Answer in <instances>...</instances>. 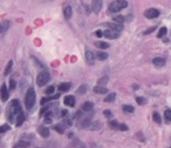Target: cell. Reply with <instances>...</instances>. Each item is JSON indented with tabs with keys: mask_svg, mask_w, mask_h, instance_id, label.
<instances>
[{
	"mask_svg": "<svg viewBox=\"0 0 171 148\" xmlns=\"http://www.w3.org/2000/svg\"><path fill=\"white\" fill-rule=\"evenodd\" d=\"M95 46L100 49H107L109 48V44L108 42H104V41H96L95 42Z\"/></svg>",
	"mask_w": 171,
	"mask_h": 148,
	"instance_id": "cell-23",
	"label": "cell"
},
{
	"mask_svg": "<svg viewBox=\"0 0 171 148\" xmlns=\"http://www.w3.org/2000/svg\"><path fill=\"white\" fill-rule=\"evenodd\" d=\"M86 92H87V85H84V83L80 85V87L77 88V91H76L77 94H84Z\"/></svg>",
	"mask_w": 171,
	"mask_h": 148,
	"instance_id": "cell-28",
	"label": "cell"
},
{
	"mask_svg": "<svg viewBox=\"0 0 171 148\" xmlns=\"http://www.w3.org/2000/svg\"><path fill=\"white\" fill-rule=\"evenodd\" d=\"M128 6V1L127 0H116V1H112L109 7H108V12L109 13H116L120 12L121 10L125 8Z\"/></svg>",
	"mask_w": 171,
	"mask_h": 148,
	"instance_id": "cell-3",
	"label": "cell"
},
{
	"mask_svg": "<svg viewBox=\"0 0 171 148\" xmlns=\"http://www.w3.org/2000/svg\"><path fill=\"white\" fill-rule=\"evenodd\" d=\"M96 56H97V59L99 60H101V61H104V60H107L108 59V53H105V52H102V51H99L97 53H96Z\"/></svg>",
	"mask_w": 171,
	"mask_h": 148,
	"instance_id": "cell-22",
	"label": "cell"
},
{
	"mask_svg": "<svg viewBox=\"0 0 171 148\" xmlns=\"http://www.w3.org/2000/svg\"><path fill=\"white\" fill-rule=\"evenodd\" d=\"M32 59H33V61H34V64L37 65V66H39L40 68H45V66H43V64H41L39 60H38V59L35 58V56H32Z\"/></svg>",
	"mask_w": 171,
	"mask_h": 148,
	"instance_id": "cell-40",
	"label": "cell"
},
{
	"mask_svg": "<svg viewBox=\"0 0 171 148\" xmlns=\"http://www.w3.org/2000/svg\"><path fill=\"white\" fill-rule=\"evenodd\" d=\"M45 122L46 124H52V117L50 116H46L45 117Z\"/></svg>",
	"mask_w": 171,
	"mask_h": 148,
	"instance_id": "cell-48",
	"label": "cell"
},
{
	"mask_svg": "<svg viewBox=\"0 0 171 148\" xmlns=\"http://www.w3.org/2000/svg\"><path fill=\"white\" fill-rule=\"evenodd\" d=\"M100 128H101V122H100V121H94V122H92V124H90V127H89V129H93V131L100 129Z\"/></svg>",
	"mask_w": 171,
	"mask_h": 148,
	"instance_id": "cell-31",
	"label": "cell"
},
{
	"mask_svg": "<svg viewBox=\"0 0 171 148\" xmlns=\"http://www.w3.org/2000/svg\"><path fill=\"white\" fill-rule=\"evenodd\" d=\"M94 107V104L90 102V101H86L83 105H82V110L83 112H90Z\"/></svg>",
	"mask_w": 171,
	"mask_h": 148,
	"instance_id": "cell-19",
	"label": "cell"
},
{
	"mask_svg": "<svg viewBox=\"0 0 171 148\" xmlns=\"http://www.w3.org/2000/svg\"><path fill=\"white\" fill-rule=\"evenodd\" d=\"M108 81H109V78H108L107 75H104V76H102V78H100V79H99L97 83H99L100 86H104V85H105Z\"/></svg>",
	"mask_w": 171,
	"mask_h": 148,
	"instance_id": "cell-33",
	"label": "cell"
},
{
	"mask_svg": "<svg viewBox=\"0 0 171 148\" xmlns=\"http://www.w3.org/2000/svg\"><path fill=\"white\" fill-rule=\"evenodd\" d=\"M166 32H168V28H166V27H162L159 31H158L157 37H158V38H162V37H164V35L166 34Z\"/></svg>",
	"mask_w": 171,
	"mask_h": 148,
	"instance_id": "cell-35",
	"label": "cell"
},
{
	"mask_svg": "<svg viewBox=\"0 0 171 148\" xmlns=\"http://www.w3.org/2000/svg\"><path fill=\"white\" fill-rule=\"evenodd\" d=\"M53 129L56 131L59 134H63V133H65V127H63L61 124H59V125H54V126H53Z\"/></svg>",
	"mask_w": 171,
	"mask_h": 148,
	"instance_id": "cell-26",
	"label": "cell"
},
{
	"mask_svg": "<svg viewBox=\"0 0 171 148\" xmlns=\"http://www.w3.org/2000/svg\"><path fill=\"white\" fill-rule=\"evenodd\" d=\"M72 14H73L72 7H70V6H66V7L63 8V15H65V18H66L67 20H69V19L72 18Z\"/></svg>",
	"mask_w": 171,
	"mask_h": 148,
	"instance_id": "cell-21",
	"label": "cell"
},
{
	"mask_svg": "<svg viewBox=\"0 0 171 148\" xmlns=\"http://www.w3.org/2000/svg\"><path fill=\"white\" fill-rule=\"evenodd\" d=\"M0 97H1V100L5 102L8 100V88L6 83L1 85V88H0Z\"/></svg>",
	"mask_w": 171,
	"mask_h": 148,
	"instance_id": "cell-8",
	"label": "cell"
},
{
	"mask_svg": "<svg viewBox=\"0 0 171 148\" xmlns=\"http://www.w3.org/2000/svg\"><path fill=\"white\" fill-rule=\"evenodd\" d=\"M152 64L156 66V67H163L165 65V59L161 58V56H157L152 60Z\"/></svg>",
	"mask_w": 171,
	"mask_h": 148,
	"instance_id": "cell-14",
	"label": "cell"
},
{
	"mask_svg": "<svg viewBox=\"0 0 171 148\" xmlns=\"http://www.w3.org/2000/svg\"><path fill=\"white\" fill-rule=\"evenodd\" d=\"M10 27V21L8 20H4L3 22H0V34L5 33Z\"/></svg>",
	"mask_w": 171,
	"mask_h": 148,
	"instance_id": "cell-17",
	"label": "cell"
},
{
	"mask_svg": "<svg viewBox=\"0 0 171 148\" xmlns=\"http://www.w3.org/2000/svg\"><path fill=\"white\" fill-rule=\"evenodd\" d=\"M15 87H17L15 80H11V81H10V88H11V90H15Z\"/></svg>",
	"mask_w": 171,
	"mask_h": 148,
	"instance_id": "cell-43",
	"label": "cell"
},
{
	"mask_svg": "<svg viewBox=\"0 0 171 148\" xmlns=\"http://www.w3.org/2000/svg\"><path fill=\"white\" fill-rule=\"evenodd\" d=\"M112 20L115 21V22H117V24H123L125 21V18L123 15H116V17H114Z\"/></svg>",
	"mask_w": 171,
	"mask_h": 148,
	"instance_id": "cell-32",
	"label": "cell"
},
{
	"mask_svg": "<svg viewBox=\"0 0 171 148\" xmlns=\"http://www.w3.org/2000/svg\"><path fill=\"white\" fill-rule=\"evenodd\" d=\"M61 125H62L65 128H69V127H72V125H73V121H72L70 119H68V117L66 116V117H65V120L61 122Z\"/></svg>",
	"mask_w": 171,
	"mask_h": 148,
	"instance_id": "cell-27",
	"label": "cell"
},
{
	"mask_svg": "<svg viewBox=\"0 0 171 148\" xmlns=\"http://www.w3.org/2000/svg\"><path fill=\"white\" fill-rule=\"evenodd\" d=\"M136 102L138 105H145L148 102V100L145 98H143V97H136Z\"/></svg>",
	"mask_w": 171,
	"mask_h": 148,
	"instance_id": "cell-34",
	"label": "cell"
},
{
	"mask_svg": "<svg viewBox=\"0 0 171 148\" xmlns=\"http://www.w3.org/2000/svg\"><path fill=\"white\" fill-rule=\"evenodd\" d=\"M152 119H154V121H155L156 124H158V125L162 122V117H161V115H159L157 112H155V113L152 114Z\"/></svg>",
	"mask_w": 171,
	"mask_h": 148,
	"instance_id": "cell-30",
	"label": "cell"
},
{
	"mask_svg": "<svg viewBox=\"0 0 171 148\" xmlns=\"http://www.w3.org/2000/svg\"><path fill=\"white\" fill-rule=\"evenodd\" d=\"M27 147H30V142H27V141H19L13 148H27Z\"/></svg>",
	"mask_w": 171,
	"mask_h": 148,
	"instance_id": "cell-25",
	"label": "cell"
},
{
	"mask_svg": "<svg viewBox=\"0 0 171 148\" xmlns=\"http://www.w3.org/2000/svg\"><path fill=\"white\" fill-rule=\"evenodd\" d=\"M60 98V94H55V95H50V97H45V98H42L41 99V105L43 106L45 104H47V102H49V101H52V100H58Z\"/></svg>",
	"mask_w": 171,
	"mask_h": 148,
	"instance_id": "cell-12",
	"label": "cell"
},
{
	"mask_svg": "<svg viewBox=\"0 0 171 148\" xmlns=\"http://www.w3.org/2000/svg\"><path fill=\"white\" fill-rule=\"evenodd\" d=\"M81 114H82V112H81V110L76 112V114L74 115V119H80V117H81Z\"/></svg>",
	"mask_w": 171,
	"mask_h": 148,
	"instance_id": "cell-47",
	"label": "cell"
},
{
	"mask_svg": "<svg viewBox=\"0 0 171 148\" xmlns=\"http://www.w3.org/2000/svg\"><path fill=\"white\" fill-rule=\"evenodd\" d=\"M11 129L10 125H3V126H0V134H3V133H6Z\"/></svg>",
	"mask_w": 171,
	"mask_h": 148,
	"instance_id": "cell-36",
	"label": "cell"
},
{
	"mask_svg": "<svg viewBox=\"0 0 171 148\" xmlns=\"http://www.w3.org/2000/svg\"><path fill=\"white\" fill-rule=\"evenodd\" d=\"M164 116H165V120L168 122H170L171 121V109H166L164 113Z\"/></svg>",
	"mask_w": 171,
	"mask_h": 148,
	"instance_id": "cell-38",
	"label": "cell"
},
{
	"mask_svg": "<svg viewBox=\"0 0 171 148\" xmlns=\"http://www.w3.org/2000/svg\"><path fill=\"white\" fill-rule=\"evenodd\" d=\"M49 80H50L49 73H48L47 71H42V72H40V73L38 74V76H37V85H38L39 87H43V86H46V85L49 82Z\"/></svg>",
	"mask_w": 171,
	"mask_h": 148,
	"instance_id": "cell-4",
	"label": "cell"
},
{
	"mask_svg": "<svg viewBox=\"0 0 171 148\" xmlns=\"http://www.w3.org/2000/svg\"><path fill=\"white\" fill-rule=\"evenodd\" d=\"M94 92L96 94H105V93H108V90H107V87H104V86L97 85L96 87H94Z\"/></svg>",
	"mask_w": 171,
	"mask_h": 148,
	"instance_id": "cell-18",
	"label": "cell"
},
{
	"mask_svg": "<svg viewBox=\"0 0 171 148\" xmlns=\"http://www.w3.org/2000/svg\"><path fill=\"white\" fill-rule=\"evenodd\" d=\"M22 112V108H21V105H20V101L18 99H13L11 102H10V106L7 108V117L10 122H14L17 116L19 115V113Z\"/></svg>",
	"mask_w": 171,
	"mask_h": 148,
	"instance_id": "cell-1",
	"label": "cell"
},
{
	"mask_svg": "<svg viewBox=\"0 0 171 148\" xmlns=\"http://www.w3.org/2000/svg\"><path fill=\"white\" fill-rule=\"evenodd\" d=\"M63 104H65L66 106L74 107V105H75V97H74V95H67V97H65Z\"/></svg>",
	"mask_w": 171,
	"mask_h": 148,
	"instance_id": "cell-11",
	"label": "cell"
},
{
	"mask_svg": "<svg viewBox=\"0 0 171 148\" xmlns=\"http://www.w3.org/2000/svg\"><path fill=\"white\" fill-rule=\"evenodd\" d=\"M116 99V93H109L105 98H104V102H112L114 100Z\"/></svg>",
	"mask_w": 171,
	"mask_h": 148,
	"instance_id": "cell-24",
	"label": "cell"
},
{
	"mask_svg": "<svg viewBox=\"0 0 171 148\" xmlns=\"http://www.w3.org/2000/svg\"><path fill=\"white\" fill-rule=\"evenodd\" d=\"M25 120H26V116H25L23 112L19 113V115L17 116V119H15V126H17V127H20V126L23 124Z\"/></svg>",
	"mask_w": 171,
	"mask_h": 148,
	"instance_id": "cell-13",
	"label": "cell"
},
{
	"mask_svg": "<svg viewBox=\"0 0 171 148\" xmlns=\"http://www.w3.org/2000/svg\"><path fill=\"white\" fill-rule=\"evenodd\" d=\"M90 124H92V121H90V119H83V120H81L80 122H79V127L80 128H89L90 127Z\"/></svg>",
	"mask_w": 171,
	"mask_h": 148,
	"instance_id": "cell-20",
	"label": "cell"
},
{
	"mask_svg": "<svg viewBox=\"0 0 171 148\" xmlns=\"http://www.w3.org/2000/svg\"><path fill=\"white\" fill-rule=\"evenodd\" d=\"M38 132H39V134H40L42 138H48V136H49V129H48L46 126H40V127L38 128Z\"/></svg>",
	"mask_w": 171,
	"mask_h": 148,
	"instance_id": "cell-15",
	"label": "cell"
},
{
	"mask_svg": "<svg viewBox=\"0 0 171 148\" xmlns=\"http://www.w3.org/2000/svg\"><path fill=\"white\" fill-rule=\"evenodd\" d=\"M55 91V87L54 86H49L48 88H46V94H53Z\"/></svg>",
	"mask_w": 171,
	"mask_h": 148,
	"instance_id": "cell-41",
	"label": "cell"
},
{
	"mask_svg": "<svg viewBox=\"0 0 171 148\" xmlns=\"http://www.w3.org/2000/svg\"><path fill=\"white\" fill-rule=\"evenodd\" d=\"M159 15V11L156 10V8H148L145 12H144V17L148 18V19H155Z\"/></svg>",
	"mask_w": 171,
	"mask_h": 148,
	"instance_id": "cell-6",
	"label": "cell"
},
{
	"mask_svg": "<svg viewBox=\"0 0 171 148\" xmlns=\"http://www.w3.org/2000/svg\"><path fill=\"white\" fill-rule=\"evenodd\" d=\"M155 29H156V27H155V26H154V27H150V28H148V29H147V31H144V32H143V34H144V35L150 34V33H152V32L155 31Z\"/></svg>",
	"mask_w": 171,
	"mask_h": 148,
	"instance_id": "cell-42",
	"label": "cell"
},
{
	"mask_svg": "<svg viewBox=\"0 0 171 148\" xmlns=\"http://www.w3.org/2000/svg\"><path fill=\"white\" fill-rule=\"evenodd\" d=\"M95 35H96L97 38H102V37H103V32L99 29V31H96V32H95Z\"/></svg>",
	"mask_w": 171,
	"mask_h": 148,
	"instance_id": "cell-46",
	"label": "cell"
},
{
	"mask_svg": "<svg viewBox=\"0 0 171 148\" xmlns=\"http://www.w3.org/2000/svg\"><path fill=\"white\" fill-rule=\"evenodd\" d=\"M61 114H62V116H63V117H66V116H67V114H68V112H67L66 109H62V110H61Z\"/></svg>",
	"mask_w": 171,
	"mask_h": 148,
	"instance_id": "cell-50",
	"label": "cell"
},
{
	"mask_svg": "<svg viewBox=\"0 0 171 148\" xmlns=\"http://www.w3.org/2000/svg\"><path fill=\"white\" fill-rule=\"evenodd\" d=\"M35 91H34V88L31 87V88H28L27 92H26V97H25V105H26V108L30 110L32 109V107L34 106L35 104Z\"/></svg>",
	"mask_w": 171,
	"mask_h": 148,
	"instance_id": "cell-2",
	"label": "cell"
},
{
	"mask_svg": "<svg viewBox=\"0 0 171 148\" xmlns=\"http://www.w3.org/2000/svg\"><path fill=\"white\" fill-rule=\"evenodd\" d=\"M103 37H105L108 39H117L120 37V32L112 31V29H107V31L103 32Z\"/></svg>",
	"mask_w": 171,
	"mask_h": 148,
	"instance_id": "cell-9",
	"label": "cell"
},
{
	"mask_svg": "<svg viewBox=\"0 0 171 148\" xmlns=\"http://www.w3.org/2000/svg\"><path fill=\"white\" fill-rule=\"evenodd\" d=\"M103 6V0H93L92 1V10L94 13H100V11L102 10Z\"/></svg>",
	"mask_w": 171,
	"mask_h": 148,
	"instance_id": "cell-5",
	"label": "cell"
},
{
	"mask_svg": "<svg viewBox=\"0 0 171 148\" xmlns=\"http://www.w3.org/2000/svg\"><path fill=\"white\" fill-rule=\"evenodd\" d=\"M86 61H87V64L88 65H94V63H95V55H94V53L92 52V51H87L86 52Z\"/></svg>",
	"mask_w": 171,
	"mask_h": 148,
	"instance_id": "cell-10",
	"label": "cell"
},
{
	"mask_svg": "<svg viewBox=\"0 0 171 148\" xmlns=\"http://www.w3.org/2000/svg\"><path fill=\"white\" fill-rule=\"evenodd\" d=\"M103 114H104V116L105 117H110L112 114H111V110H109V109H105L104 112H103Z\"/></svg>",
	"mask_w": 171,
	"mask_h": 148,
	"instance_id": "cell-45",
	"label": "cell"
},
{
	"mask_svg": "<svg viewBox=\"0 0 171 148\" xmlns=\"http://www.w3.org/2000/svg\"><path fill=\"white\" fill-rule=\"evenodd\" d=\"M119 129H120V131H128V126H127L125 124H120Z\"/></svg>",
	"mask_w": 171,
	"mask_h": 148,
	"instance_id": "cell-44",
	"label": "cell"
},
{
	"mask_svg": "<svg viewBox=\"0 0 171 148\" xmlns=\"http://www.w3.org/2000/svg\"><path fill=\"white\" fill-rule=\"evenodd\" d=\"M109 126H110V128H112V129H119L120 124H119L116 120H114V121H110V122H109Z\"/></svg>",
	"mask_w": 171,
	"mask_h": 148,
	"instance_id": "cell-37",
	"label": "cell"
},
{
	"mask_svg": "<svg viewBox=\"0 0 171 148\" xmlns=\"http://www.w3.org/2000/svg\"><path fill=\"white\" fill-rule=\"evenodd\" d=\"M137 138H138L141 141H144V138L142 136V133H137Z\"/></svg>",
	"mask_w": 171,
	"mask_h": 148,
	"instance_id": "cell-49",
	"label": "cell"
},
{
	"mask_svg": "<svg viewBox=\"0 0 171 148\" xmlns=\"http://www.w3.org/2000/svg\"><path fill=\"white\" fill-rule=\"evenodd\" d=\"M169 148H171V146H170V147H169Z\"/></svg>",
	"mask_w": 171,
	"mask_h": 148,
	"instance_id": "cell-51",
	"label": "cell"
},
{
	"mask_svg": "<svg viewBox=\"0 0 171 148\" xmlns=\"http://www.w3.org/2000/svg\"><path fill=\"white\" fill-rule=\"evenodd\" d=\"M105 25L109 29H112V31H116V32L123 31V24H117V22L114 21V22H107Z\"/></svg>",
	"mask_w": 171,
	"mask_h": 148,
	"instance_id": "cell-7",
	"label": "cell"
},
{
	"mask_svg": "<svg viewBox=\"0 0 171 148\" xmlns=\"http://www.w3.org/2000/svg\"><path fill=\"white\" fill-rule=\"evenodd\" d=\"M70 87H72V83L70 82H62L59 85V91L60 92H68L70 90Z\"/></svg>",
	"mask_w": 171,
	"mask_h": 148,
	"instance_id": "cell-16",
	"label": "cell"
},
{
	"mask_svg": "<svg viewBox=\"0 0 171 148\" xmlns=\"http://www.w3.org/2000/svg\"><path fill=\"white\" fill-rule=\"evenodd\" d=\"M12 66H13V63H12V61H8V64H7L6 68H5V72H4V75H5V76H7V75L12 72Z\"/></svg>",
	"mask_w": 171,
	"mask_h": 148,
	"instance_id": "cell-29",
	"label": "cell"
},
{
	"mask_svg": "<svg viewBox=\"0 0 171 148\" xmlns=\"http://www.w3.org/2000/svg\"><path fill=\"white\" fill-rule=\"evenodd\" d=\"M123 110L127 112V113H132L135 109H134V107L130 106V105H124V106H123Z\"/></svg>",
	"mask_w": 171,
	"mask_h": 148,
	"instance_id": "cell-39",
	"label": "cell"
}]
</instances>
